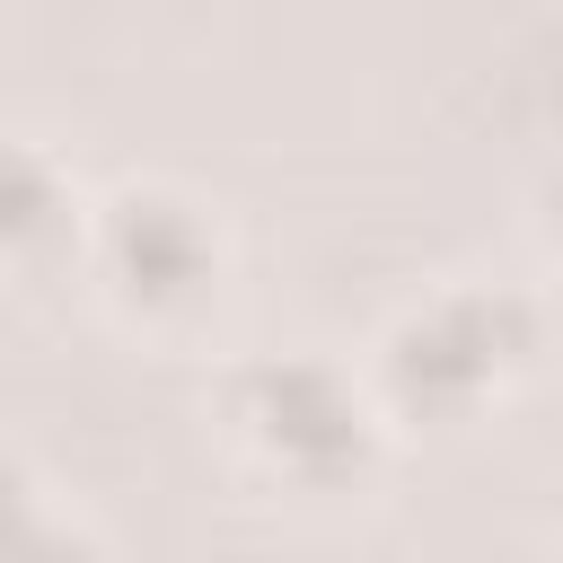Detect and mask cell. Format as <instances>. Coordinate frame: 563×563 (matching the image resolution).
I'll return each instance as SVG.
<instances>
[{"mask_svg": "<svg viewBox=\"0 0 563 563\" xmlns=\"http://www.w3.org/2000/svg\"><path fill=\"white\" fill-rule=\"evenodd\" d=\"M537 361H545L537 290L493 282V273H440L378 325L361 378H369L378 413L396 422V440L405 431L449 440V431H475L484 413H501L537 378Z\"/></svg>", "mask_w": 563, "mask_h": 563, "instance_id": "1", "label": "cell"}, {"mask_svg": "<svg viewBox=\"0 0 563 563\" xmlns=\"http://www.w3.org/2000/svg\"><path fill=\"white\" fill-rule=\"evenodd\" d=\"M211 431L220 449L299 501H352L378 484L396 422L378 413L361 361H334L317 343H282V352H238L211 378Z\"/></svg>", "mask_w": 563, "mask_h": 563, "instance_id": "2", "label": "cell"}, {"mask_svg": "<svg viewBox=\"0 0 563 563\" xmlns=\"http://www.w3.org/2000/svg\"><path fill=\"white\" fill-rule=\"evenodd\" d=\"M70 264L88 273V290L106 299L114 325L176 343L229 290V229L202 194H185L167 176H123V185L88 194Z\"/></svg>", "mask_w": 563, "mask_h": 563, "instance_id": "3", "label": "cell"}, {"mask_svg": "<svg viewBox=\"0 0 563 563\" xmlns=\"http://www.w3.org/2000/svg\"><path fill=\"white\" fill-rule=\"evenodd\" d=\"M79 220H88L79 176L44 141L0 132V273H44L79 255Z\"/></svg>", "mask_w": 563, "mask_h": 563, "instance_id": "4", "label": "cell"}, {"mask_svg": "<svg viewBox=\"0 0 563 563\" xmlns=\"http://www.w3.org/2000/svg\"><path fill=\"white\" fill-rule=\"evenodd\" d=\"M97 545V528L44 484V466L26 449L0 440V563H26V554H79Z\"/></svg>", "mask_w": 563, "mask_h": 563, "instance_id": "5", "label": "cell"}, {"mask_svg": "<svg viewBox=\"0 0 563 563\" xmlns=\"http://www.w3.org/2000/svg\"><path fill=\"white\" fill-rule=\"evenodd\" d=\"M528 238H537V255L563 273V150L528 176Z\"/></svg>", "mask_w": 563, "mask_h": 563, "instance_id": "6", "label": "cell"}]
</instances>
